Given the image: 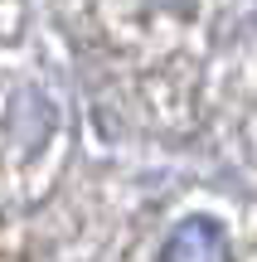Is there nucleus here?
Returning a JSON list of instances; mask_svg holds the SVG:
<instances>
[{"label": "nucleus", "instance_id": "nucleus-1", "mask_svg": "<svg viewBox=\"0 0 257 262\" xmlns=\"http://www.w3.org/2000/svg\"><path fill=\"white\" fill-rule=\"evenodd\" d=\"M160 262H233V248L214 219H184L170 238H165Z\"/></svg>", "mask_w": 257, "mask_h": 262}, {"label": "nucleus", "instance_id": "nucleus-2", "mask_svg": "<svg viewBox=\"0 0 257 262\" xmlns=\"http://www.w3.org/2000/svg\"><path fill=\"white\" fill-rule=\"evenodd\" d=\"M155 5H165V10H184L190 0H155Z\"/></svg>", "mask_w": 257, "mask_h": 262}]
</instances>
